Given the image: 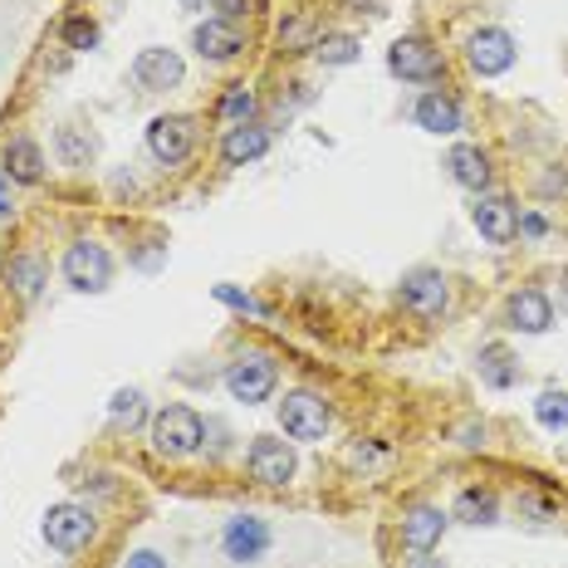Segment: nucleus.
<instances>
[{
	"label": "nucleus",
	"mask_w": 568,
	"mask_h": 568,
	"mask_svg": "<svg viewBox=\"0 0 568 568\" xmlns=\"http://www.w3.org/2000/svg\"><path fill=\"white\" fill-rule=\"evenodd\" d=\"M505 319H509L515 334H549L554 304H549V294H544V290H519V294H509Z\"/></svg>",
	"instance_id": "obj_17"
},
{
	"label": "nucleus",
	"mask_w": 568,
	"mask_h": 568,
	"mask_svg": "<svg viewBox=\"0 0 568 568\" xmlns=\"http://www.w3.org/2000/svg\"><path fill=\"white\" fill-rule=\"evenodd\" d=\"M10 181H20V187H35L44 177V147L35 138H10L6 143V167H0Z\"/></svg>",
	"instance_id": "obj_20"
},
{
	"label": "nucleus",
	"mask_w": 568,
	"mask_h": 568,
	"mask_svg": "<svg viewBox=\"0 0 568 568\" xmlns=\"http://www.w3.org/2000/svg\"><path fill=\"white\" fill-rule=\"evenodd\" d=\"M123 568H167L162 554H152V549H138V554H128V564Z\"/></svg>",
	"instance_id": "obj_34"
},
{
	"label": "nucleus",
	"mask_w": 568,
	"mask_h": 568,
	"mask_svg": "<svg viewBox=\"0 0 568 568\" xmlns=\"http://www.w3.org/2000/svg\"><path fill=\"white\" fill-rule=\"evenodd\" d=\"M275 382H280V362L270 354H241L231 368H225V392L245 407L265 402V397L275 392Z\"/></svg>",
	"instance_id": "obj_6"
},
{
	"label": "nucleus",
	"mask_w": 568,
	"mask_h": 568,
	"mask_svg": "<svg viewBox=\"0 0 568 568\" xmlns=\"http://www.w3.org/2000/svg\"><path fill=\"white\" fill-rule=\"evenodd\" d=\"M250 481H260V485H290L294 481V446L290 441H280V436H255L250 441Z\"/></svg>",
	"instance_id": "obj_11"
},
{
	"label": "nucleus",
	"mask_w": 568,
	"mask_h": 568,
	"mask_svg": "<svg viewBox=\"0 0 568 568\" xmlns=\"http://www.w3.org/2000/svg\"><path fill=\"white\" fill-rule=\"evenodd\" d=\"M362 54L358 35H344V30H324L319 40H314V60L328 64V70H344V64H354Z\"/></svg>",
	"instance_id": "obj_22"
},
{
	"label": "nucleus",
	"mask_w": 568,
	"mask_h": 568,
	"mask_svg": "<svg viewBox=\"0 0 568 568\" xmlns=\"http://www.w3.org/2000/svg\"><path fill=\"white\" fill-rule=\"evenodd\" d=\"M446 172H451L456 187H465V191H475V197H481V191L491 187V152H485V147H475V143H456L446 152Z\"/></svg>",
	"instance_id": "obj_18"
},
{
	"label": "nucleus",
	"mask_w": 568,
	"mask_h": 568,
	"mask_svg": "<svg viewBox=\"0 0 568 568\" xmlns=\"http://www.w3.org/2000/svg\"><path fill=\"white\" fill-rule=\"evenodd\" d=\"M181 10H191V15H201V10H215V0H181Z\"/></svg>",
	"instance_id": "obj_38"
},
{
	"label": "nucleus",
	"mask_w": 568,
	"mask_h": 568,
	"mask_svg": "<svg viewBox=\"0 0 568 568\" xmlns=\"http://www.w3.org/2000/svg\"><path fill=\"white\" fill-rule=\"evenodd\" d=\"M465 60H471V70L481 78L505 74L509 64H515V35H509V30H499V25L475 30V35L465 40Z\"/></svg>",
	"instance_id": "obj_10"
},
{
	"label": "nucleus",
	"mask_w": 568,
	"mask_h": 568,
	"mask_svg": "<svg viewBox=\"0 0 568 568\" xmlns=\"http://www.w3.org/2000/svg\"><path fill=\"white\" fill-rule=\"evenodd\" d=\"M534 417H539V427H549V431H568V392L544 388L534 397Z\"/></svg>",
	"instance_id": "obj_25"
},
{
	"label": "nucleus",
	"mask_w": 568,
	"mask_h": 568,
	"mask_svg": "<svg viewBox=\"0 0 568 568\" xmlns=\"http://www.w3.org/2000/svg\"><path fill=\"white\" fill-rule=\"evenodd\" d=\"M64 280H70V290L78 294H104L113 284V255L98 241H74L64 250Z\"/></svg>",
	"instance_id": "obj_7"
},
{
	"label": "nucleus",
	"mask_w": 568,
	"mask_h": 568,
	"mask_svg": "<svg viewBox=\"0 0 568 568\" xmlns=\"http://www.w3.org/2000/svg\"><path fill=\"white\" fill-rule=\"evenodd\" d=\"M397 294H402V304L417 319H441L451 309V280L441 270H412V275H402Z\"/></svg>",
	"instance_id": "obj_8"
},
{
	"label": "nucleus",
	"mask_w": 568,
	"mask_h": 568,
	"mask_svg": "<svg viewBox=\"0 0 568 568\" xmlns=\"http://www.w3.org/2000/svg\"><path fill=\"white\" fill-rule=\"evenodd\" d=\"M215 299H221V304H231V309H245V314H265L255 299H250V294L231 290V284H215Z\"/></svg>",
	"instance_id": "obj_31"
},
{
	"label": "nucleus",
	"mask_w": 568,
	"mask_h": 568,
	"mask_svg": "<svg viewBox=\"0 0 568 568\" xmlns=\"http://www.w3.org/2000/svg\"><path fill=\"white\" fill-rule=\"evenodd\" d=\"M314 40H319V35H314V25H309V20H290V25H280V44H284V50H290V54L314 50Z\"/></svg>",
	"instance_id": "obj_30"
},
{
	"label": "nucleus",
	"mask_w": 568,
	"mask_h": 568,
	"mask_svg": "<svg viewBox=\"0 0 568 568\" xmlns=\"http://www.w3.org/2000/svg\"><path fill=\"white\" fill-rule=\"evenodd\" d=\"M191 50H197L201 60H211V64H231L235 54L245 50V30L235 25V20L211 15V20H201V25L191 30Z\"/></svg>",
	"instance_id": "obj_12"
},
{
	"label": "nucleus",
	"mask_w": 568,
	"mask_h": 568,
	"mask_svg": "<svg viewBox=\"0 0 568 568\" xmlns=\"http://www.w3.org/2000/svg\"><path fill=\"white\" fill-rule=\"evenodd\" d=\"M280 427H284V436H294V441H324L328 427H334V407H328L319 392L299 388L280 402Z\"/></svg>",
	"instance_id": "obj_3"
},
{
	"label": "nucleus",
	"mask_w": 568,
	"mask_h": 568,
	"mask_svg": "<svg viewBox=\"0 0 568 568\" xmlns=\"http://www.w3.org/2000/svg\"><path fill=\"white\" fill-rule=\"evenodd\" d=\"M215 10H221V20H235V25H241V15L255 10V0H215Z\"/></svg>",
	"instance_id": "obj_33"
},
{
	"label": "nucleus",
	"mask_w": 568,
	"mask_h": 568,
	"mask_svg": "<svg viewBox=\"0 0 568 568\" xmlns=\"http://www.w3.org/2000/svg\"><path fill=\"white\" fill-rule=\"evenodd\" d=\"M456 519L461 525H475V529L499 525V499L491 491H461L456 495Z\"/></svg>",
	"instance_id": "obj_23"
},
{
	"label": "nucleus",
	"mask_w": 568,
	"mask_h": 568,
	"mask_svg": "<svg viewBox=\"0 0 568 568\" xmlns=\"http://www.w3.org/2000/svg\"><path fill=\"white\" fill-rule=\"evenodd\" d=\"M461 446H465V451L485 446V427H465V431H461Z\"/></svg>",
	"instance_id": "obj_36"
},
{
	"label": "nucleus",
	"mask_w": 568,
	"mask_h": 568,
	"mask_svg": "<svg viewBox=\"0 0 568 568\" xmlns=\"http://www.w3.org/2000/svg\"><path fill=\"white\" fill-rule=\"evenodd\" d=\"M471 221L491 245H509L519 235V211H515V201L509 197H475Z\"/></svg>",
	"instance_id": "obj_14"
},
{
	"label": "nucleus",
	"mask_w": 568,
	"mask_h": 568,
	"mask_svg": "<svg viewBox=\"0 0 568 568\" xmlns=\"http://www.w3.org/2000/svg\"><path fill=\"white\" fill-rule=\"evenodd\" d=\"M412 118H417V128L436 133V138H451V133L465 128V113H461V104L451 94H422L417 98V108H412Z\"/></svg>",
	"instance_id": "obj_19"
},
{
	"label": "nucleus",
	"mask_w": 568,
	"mask_h": 568,
	"mask_svg": "<svg viewBox=\"0 0 568 568\" xmlns=\"http://www.w3.org/2000/svg\"><path fill=\"white\" fill-rule=\"evenodd\" d=\"M519 515H534V519H549L554 515V505H549V499H519Z\"/></svg>",
	"instance_id": "obj_35"
},
{
	"label": "nucleus",
	"mask_w": 568,
	"mask_h": 568,
	"mask_svg": "<svg viewBox=\"0 0 568 568\" xmlns=\"http://www.w3.org/2000/svg\"><path fill=\"white\" fill-rule=\"evenodd\" d=\"M44 280H50V270H44L40 255H15L10 260V290H15L20 299H40Z\"/></svg>",
	"instance_id": "obj_24"
},
{
	"label": "nucleus",
	"mask_w": 568,
	"mask_h": 568,
	"mask_svg": "<svg viewBox=\"0 0 568 568\" xmlns=\"http://www.w3.org/2000/svg\"><path fill=\"white\" fill-rule=\"evenodd\" d=\"M446 525L451 519H446V509L441 505H412L402 515V544L412 554H431L441 544V534H446Z\"/></svg>",
	"instance_id": "obj_15"
},
{
	"label": "nucleus",
	"mask_w": 568,
	"mask_h": 568,
	"mask_svg": "<svg viewBox=\"0 0 568 568\" xmlns=\"http://www.w3.org/2000/svg\"><path fill=\"white\" fill-rule=\"evenodd\" d=\"M60 40H64V50H78V54H84V50H98V25H94L88 15H70V20L60 25Z\"/></svg>",
	"instance_id": "obj_29"
},
{
	"label": "nucleus",
	"mask_w": 568,
	"mask_h": 568,
	"mask_svg": "<svg viewBox=\"0 0 568 568\" xmlns=\"http://www.w3.org/2000/svg\"><path fill=\"white\" fill-rule=\"evenodd\" d=\"M6 181H10V177H6V172H0V221H6V215H10V211H15V207H10V191H6Z\"/></svg>",
	"instance_id": "obj_37"
},
{
	"label": "nucleus",
	"mask_w": 568,
	"mask_h": 568,
	"mask_svg": "<svg viewBox=\"0 0 568 568\" xmlns=\"http://www.w3.org/2000/svg\"><path fill=\"white\" fill-rule=\"evenodd\" d=\"M407 568H446V564H441V559H431V554H417V559L407 564Z\"/></svg>",
	"instance_id": "obj_39"
},
{
	"label": "nucleus",
	"mask_w": 568,
	"mask_h": 568,
	"mask_svg": "<svg viewBox=\"0 0 568 568\" xmlns=\"http://www.w3.org/2000/svg\"><path fill=\"white\" fill-rule=\"evenodd\" d=\"M270 544H275V534L260 515H235L221 529V549L231 564H260L270 554Z\"/></svg>",
	"instance_id": "obj_9"
},
{
	"label": "nucleus",
	"mask_w": 568,
	"mask_h": 568,
	"mask_svg": "<svg viewBox=\"0 0 568 568\" xmlns=\"http://www.w3.org/2000/svg\"><path fill=\"white\" fill-rule=\"evenodd\" d=\"M519 235H529V241H544V235H549V221H544L539 211H519Z\"/></svg>",
	"instance_id": "obj_32"
},
{
	"label": "nucleus",
	"mask_w": 568,
	"mask_h": 568,
	"mask_svg": "<svg viewBox=\"0 0 568 568\" xmlns=\"http://www.w3.org/2000/svg\"><path fill=\"white\" fill-rule=\"evenodd\" d=\"M215 113H221L225 123H255V94H250V84H231L221 94V104H215Z\"/></svg>",
	"instance_id": "obj_27"
},
{
	"label": "nucleus",
	"mask_w": 568,
	"mask_h": 568,
	"mask_svg": "<svg viewBox=\"0 0 568 568\" xmlns=\"http://www.w3.org/2000/svg\"><path fill=\"white\" fill-rule=\"evenodd\" d=\"M388 70L397 78H407V84H436L446 74V60H441V50L427 35H402L388 50Z\"/></svg>",
	"instance_id": "obj_5"
},
{
	"label": "nucleus",
	"mask_w": 568,
	"mask_h": 568,
	"mask_svg": "<svg viewBox=\"0 0 568 568\" xmlns=\"http://www.w3.org/2000/svg\"><path fill=\"white\" fill-rule=\"evenodd\" d=\"M133 78H138V88H147V94H167V88H181L187 64H181L177 50L152 44V50H143L138 60H133Z\"/></svg>",
	"instance_id": "obj_13"
},
{
	"label": "nucleus",
	"mask_w": 568,
	"mask_h": 568,
	"mask_svg": "<svg viewBox=\"0 0 568 568\" xmlns=\"http://www.w3.org/2000/svg\"><path fill=\"white\" fill-rule=\"evenodd\" d=\"M475 368H481L485 388H495V392H505V388H515L519 382V362H515V354H509L505 344H485L481 354H475Z\"/></svg>",
	"instance_id": "obj_21"
},
{
	"label": "nucleus",
	"mask_w": 568,
	"mask_h": 568,
	"mask_svg": "<svg viewBox=\"0 0 568 568\" xmlns=\"http://www.w3.org/2000/svg\"><path fill=\"white\" fill-rule=\"evenodd\" d=\"M147 152L162 167H181L191 152H197V118L187 113H162V118L147 123Z\"/></svg>",
	"instance_id": "obj_4"
},
{
	"label": "nucleus",
	"mask_w": 568,
	"mask_h": 568,
	"mask_svg": "<svg viewBox=\"0 0 568 568\" xmlns=\"http://www.w3.org/2000/svg\"><path fill=\"white\" fill-rule=\"evenodd\" d=\"M201 436H207V427H201V417L191 412V407H162V412L152 417V451L167 461L191 456V451L201 446Z\"/></svg>",
	"instance_id": "obj_2"
},
{
	"label": "nucleus",
	"mask_w": 568,
	"mask_h": 568,
	"mask_svg": "<svg viewBox=\"0 0 568 568\" xmlns=\"http://www.w3.org/2000/svg\"><path fill=\"white\" fill-rule=\"evenodd\" d=\"M44 544L50 549H60V554H78L88 539L98 534V519H94V509L88 505H74V499H60V505H50L44 509Z\"/></svg>",
	"instance_id": "obj_1"
},
{
	"label": "nucleus",
	"mask_w": 568,
	"mask_h": 568,
	"mask_svg": "<svg viewBox=\"0 0 568 568\" xmlns=\"http://www.w3.org/2000/svg\"><path fill=\"white\" fill-rule=\"evenodd\" d=\"M143 417H147V402H143V392L138 388H123V392H113V402H108V422L113 427H143Z\"/></svg>",
	"instance_id": "obj_26"
},
{
	"label": "nucleus",
	"mask_w": 568,
	"mask_h": 568,
	"mask_svg": "<svg viewBox=\"0 0 568 568\" xmlns=\"http://www.w3.org/2000/svg\"><path fill=\"white\" fill-rule=\"evenodd\" d=\"M270 152V128L265 123H235L221 138V162L225 167H250Z\"/></svg>",
	"instance_id": "obj_16"
},
{
	"label": "nucleus",
	"mask_w": 568,
	"mask_h": 568,
	"mask_svg": "<svg viewBox=\"0 0 568 568\" xmlns=\"http://www.w3.org/2000/svg\"><path fill=\"white\" fill-rule=\"evenodd\" d=\"M94 152H98V143L88 138L84 128H60V157H64V167H88V162H94Z\"/></svg>",
	"instance_id": "obj_28"
}]
</instances>
